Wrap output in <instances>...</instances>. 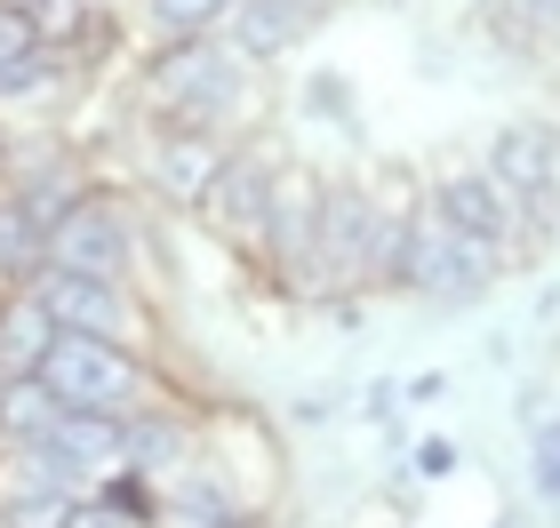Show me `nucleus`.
I'll list each match as a JSON object with an SVG mask.
<instances>
[{"instance_id": "f257e3e1", "label": "nucleus", "mask_w": 560, "mask_h": 528, "mask_svg": "<svg viewBox=\"0 0 560 528\" xmlns=\"http://www.w3.org/2000/svg\"><path fill=\"white\" fill-rule=\"evenodd\" d=\"M144 105L176 129H209L241 144V129L265 120V64H248L224 33L209 40H161L144 64Z\"/></svg>"}, {"instance_id": "f03ea898", "label": "nucleus", "mask_w": 560, "mask_h": 528, "mask_svg": "<svg viewBox=\"0 0 560 528\" xmlns=\"http://www.w3.org/2000/svg\"><path fill=\"white\" fill-rule=\"evenodd\" d=\"M33 376L81 416H137L144 400H161V368L144 361V344H113V337H57Z\"/></svg>"}, {"instance_id": "7ed1b4c3", "label": "nucleus", "mask_w": 560, "mask_h": 528, "mask_svg": "<svg viewBox=\"0 0 560 528\" xmlns=\"http://www.w3.org/2000/svg\"><path fill=\"white\" fill-rule=\"evenodd\" d=\"M320 168L280 161L272 168V200H265V248L257 265L272 272L289 296H313V248H320Z\"/></svg>"}, {"instance_id": "20e7f679", "label": "nucleus", "mask_w": 560, "mask_h": 528, "mask_svg": "<svg viewBox=\"0 0 560 528\" xmlns=\"http://www.w3.org/2000/svg\"><path fill=\"white\" fill-rule=\"evenodd\" d=\"M489 281H497V248L448 233V224L417 200L409 265H400V296H424V305H472V296H489Z\"/></svg>"}, {"instance_id": "39448f33", "label": "nucleus", "mask_w": 560, "mask_h": 528, "mask_svg": "<svg viewBox=\"0 0 560 528\" xmlns=\"http://www.w3.org/2000/svg\"><path fill=\"white\" fill-rule=\"evenodd\" d=\"M144 257L137 216L113 192H89L65 224H48V272H81V281H129Z\"/></svg>"}, {"instance_id": "423d86ee", "label": "nucleus", "mask_w": 560, "mask_h": 528, "mask_svg": "<svg viewBox=\"0 0 560 528\" xmlns=\"http://www.w3.org/2000/svg\"><path fill=\"white\" fill-rule=\"evenodd\" d=\"M272 153L265 144H233V153L217 161V176H209V192L192 200V216L209 224V233L233 248V257H257L265 248V200H272Z\"/></svg>"}, {"instance_id": "0eeeda50", "label": "nucleus", "mask_w": 560, "mask_h": 528, "mask_svg": "<svg viewBox=\"0 0 560 528\" xmlns=\"http://www.w3.org/2000/svg\"><path fill=\"white\" fill-rule=\"evenodd\" d=\"M369 265V176H337L320 185V248H313V296H361Z\"/></svg>"}, {"instance_id": "6e6552de", "label": "nucleus", "mask_w": 560, "mask_h": 528, "mask_svg": "<svg viewBox=\"0 0 560 528\" xmlns=\"http://www.w3.org/2000/svg\"><path fill=\"white\" fill-rule=\"evenodd\" d=\"M33 296L48 305V320H57L65 337H113V344L144 337V305H137L129 281H81V272H48L40 265Z\"/></svg>"}, {"instance_id": "1a4fd4ad", "label": "nucleus", "mask_w": 560, "mask_h": 528, "mask_svg": "<svg viewBox=\"0 0 560 528\" xmlns=\"http://www.w3.org/2000/svg\"><path fill=\"white\" fill-rule=\"evenodd\" d=\"M480 168L513 192V209L560 216V129H545V120H513V129H497V144H489Z\"/></svg>"}, {"instance_id": "9d476101", "label": "nucleus", "mask_w": 560, "mask_h": 528, "mask_svg": "<svg viewBox=\"0 0 560 528\" xmlns=\"http://www.w3.org/2000/svg\"><path fill=\"white\" fill-rule=\"evenodd\" d=\"M424 209L441 216L448 233L480 240V248H513V233H521L513 192H504L489 168H448V176H432V185H424Z\"/></svg>"}, {"instance_id": "9b49d317", "label": "nucleus", "mask_w": 560, "mask_h": 528, "mask_svg": "<svg viewBox=\"0 0 560 528\" xmlns=\"http://www.w3.org/2000/svg\"><path fill=\"white\" fill-rule=\"evenodd\" d=\"M120 465L144 472V481H176V472H192L200 465V409L144 400L137 416H120Z\"/></svg>"}, {"instance_id": "f8f14e48", "label": "nucleus", "mask_w": 560, "mask_h": 528, "mask_svg": "<svg viewBox=\"0 0 560 528\" xmlns=\"http://www.w3.org/2000/svg\"><path fill=\"white\" fill-rule=\"evenodd\" d=\"M417 185L400 168H385L369 185V265H361V296H400V265H409V224H417Z\"/></svg>"}, {"instance_id": "ddd939ff", "label": "nucleus", "mask_w": 560, "mask_h": 528, "mask_svg": "<svg viewBox=\"0 0 560 528\" xmlns=\"http://www.w3.org/2000/svg\"><path fill=\"white\" fill-rule=\"evenodd\" d=\"M224 153H233V144L209 137V129H176V120H152L144 129V176H152L161 200H176V209H192V200L209 192V176H217Z\"/></svg>"}, {"instance_id": "4468645a", "label": "nucleus", "mask_w": 560, "mask_h": 528, "mask_svg": "<svg viewBox=\"0 0 560 528\" xmlns=\"http://www.w3.org/2000/svg\"><path fill=\"white\" fill-rule=\"evenodd\" d=\"M57 337L65 329L48 320V305H40L33 289H0V376H33Z\"/></svg>"}, {"instance_id": "2eb2a0df", "label": "nucleus", "mask_w": 560, "mask_h": 528, "mask_svg": "<svg viewBox=\"0 0 560 528\" xmlns=\"http://www.w3.org/2000/svg\"><path fill=\"white\" fill-rule=\"evenodd\" d=\"M48 448H57V457L96 489V481L120 465V416H81V409H65L57 424H48Z\"/></svg>"}, {"instance_id": "dca6fc26", "label": "nucleus", "mask_w": 560, "mask_h": 528, "mask_svg": "<svg viewBox=\"0 0 560 528\" xmlns=\"http://www.w3.org/2000/svg\"><path fill=\"white\" fill-rule=\"evenodd\" d=\"M57 416H65V400L40 376H0V441H48Z\"/></svg>"}, {"instance_id": "f3484780", "label": "nucleus", "mask_w": 560, "mask_h": 528, "mask_svg": "<svg viewBox=\"0 0 560 528\" xmlns=\"http://www.w3.org/2000/svg\"><path fill=\"white\" fill-rule=\"evenodd\" d=\"M40 265H48V233L0 192V289H33Z\"/></svg>"}, {"instance_id": "a211bd4d", "label": "nucleus", "mask_w": 560, "mask_h": 528, "mask_svg": "<svg viewBox=\"0 0 560 528\" xmlns=\"http://www.w3.org/2000/svg\"><path fill=\"white\" fill-rule=\"evenodd\" d=\"M224 16H233V0H144L152 40H209L224 33Z\"/></svg>"}, {"instance_id": "6ab92c4d", "label": "nucleus", "mask_w": 560, "mask_h": 528, "mask_svg": "<svg viewBox=\"0 0 560 528\" xmlns=\"http://www.w3.org/2000/svg\"><path fill=\"white\" fill-rule=\"evenodd\" d=\"M65 81V48H33V57H16L0 72V105H16V96H48Z\"/></svg>"}, {"instance_id": "aec40b11", "label": "nucleus", "mask_w": 560, "mask_h": 528, "mask_svg": "<svg viewBox=\"0 0 560 528\" xmlns=\"http://www.w3.org/2000/svg\"><path fill=\"white\" fill-rule=\"evenodd\" d=\"M65 513H72V489H33L0 505V528H65Z\"/></svg>"}, {"instance_id": "412c9836", "label": "nucleus", "mask_w": 560, "mask_h": 528, "mask_svg": "<svg viewBox=\"0 0 560 528\" xmlns=\"http://www.w3.org/2000/svg\"><path fill=\"white\" fill-rule=\"evenodd\" d=\"M528 481H537L545 505H560V416H537V441H528Z\"/></svg>"}, {"instance_id": "4be33fe9", "label": "nucleus", "mask_w": 560, "mask_h": 528, "mask_svg": "<svg viewBox=\"0 0 560 528\" xmlns=\"http://www.w3.org/2000/svg\"><path fill=\"white\" fill-rule=\"evenodd\" d=\"M409 472H417V481H448V472H456V441L448 433H424L409 448Z\"/></svg>"}, {"instance_id": "5701e85b", "label": "nucleus", "mask_w": 560, "mask_h": 528, "mask_svg": "<svg viewBox=\"0 0 560 528\" xmlns=\"http://www.w3.org/2000/svg\"><path fill=\"white\" fill-rule=\"evenodd\" d=\"M65 528H137V520L120 505H105L96 489H81V496H72V513H65Z\"/></svg>"}, {"instance_id": "b1692460", "label": "nucleus", "mask_w": 560, "mask_h": 528, "mask_svg": "<svg viewBox=\"0 0 560 528\" xmlns=\"http://www.w3.org/2000/svg\"><path fill=\"white\" fill-rule=\"evenodd\" d=\"M33 48H40V40H33V16H16V9H0V72H9L16 57H33Z\"/></svg>"}, {"instance_id": "393cba45", "label": "nucleus", "mask_w": 560, "mask_h": 528, "mask_svg": "<svg viewBox=\"0 0 560 528\" xmlns=\"http://www.w3.org/2000/svg\"><path fill=\"white\" fill-rule=\"evenodd\" d=\"M448 392V376L441 368H424V376H409V400H441Z\"/></svg>"}, {"instance_id": "a878e982", "label": "nucleus", "mask_w": 560, "mask_h": 528, "mask_svg": "<svg viewBox=\"0 0 560 528\" xmlns=\"http://www.w3.org/2000/svg\"><path fill=\"white\" fill-rule=\"evenodd\" d=\"M0 9H16V16H33V0H0Z\"/></svg>"}, {"instance_id": "bb28decb", "label": "nucleus", "mask_w": 560, "mask_h": 528, "mask_svg": "<svg viewBox=\"0 0 560 528\" xmlns=\"http://www.w3.org/2000/svg\"><path fill=\"white\" fill-rule=\"evenodd\" d=\"M489 528H521V520H513V513H504V520H489Z\"/></svg>"}, {"instance_id": "cd10ccee", "label": "nucleus", "mask_w": 560, "mask_h": 528, "mask_svg": "<svg viewBox=\"0 0 560 528\" xmlns=\"http://www.w3.org/2000/svg\"><path fill=\"white\" fill-rule=\"evenodd\" d=\"M489 9H521V0H489Z\"/></svg>"}, {"instance_id": "c85d7f7f", "label": "nucleus", "mask_w": 560, "mask_h": 528, "mask_svg": "<svg viewBox=\"0 0 560 528\" xmlns=\"http://www.w3.org/2000/svg\"><path fill=\"white\" fill-rule=\"evenodd\" d=\"M552 33H560V24H552Z\"/></svg>"}]
</instances>
